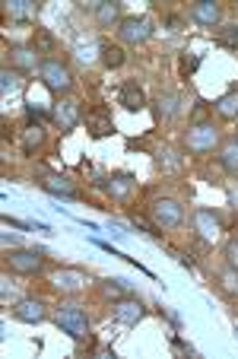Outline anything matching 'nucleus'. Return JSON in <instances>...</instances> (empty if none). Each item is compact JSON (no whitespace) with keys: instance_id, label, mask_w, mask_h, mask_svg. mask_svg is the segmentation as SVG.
I'll return each mask as SVG.
<instances>
[{"instance_id":"obj_6","label":"nucleus","mask_w":238,"mask_h":359,"mask_svg":"<svg viewBox=\"0 0 238 359\" xmlns=\"http://www.w3.org/2000/svg\"><path fill=\"white\" fill-rule=\"evenodd\" d=\"M118 35H121V41H127V45H143V41L153 39V22L146 20V16H127V20H121V26H118Z\"/></svg>"},{"instance_id":"obj_26","label":"nucleus","mask_w":238,"mask_h":359,"mask_svg":"<svg viewBox=\"0 0 238 359\" xmlns=\"http://www.w3.org/2000/svg\"><path fill=\"white\" fill-rule=\"evenodd\" d=\"M57 48L55 35L48 32V29H35V55H51Z\"/></svg>"},{"instance_id":"obj_12","label":"nucleus","mask_w":238,"mask_h":359,"mask_svg":"<svg viewBox=\"0 0 238 359\" xmlns=\"http://www.w3.org/2000/svg\"><path fill=\"white\" fill-rule=\"evenodd\" d=\"M13 315L16 321H26V325H41L45 321V305L38 299H20L13 305Z\"/></svg>"},{"instance_id":"obj_5","label":"nucleus","mask_w":238,"mask_h":359,"mask_svg":"<svg viewBox=\"0 0 238 359\" xmlns=\"http://www.w3.org/2000/svg\"><path fill=\"white\" fill-rule=\"evenodd\" d=\"M150 217H153V223H156V229L159 226H162V229H175L184 219V207L178 201H172V197H159V201H153Z\"/></svg>"},{"instance_id":"obj_18","label":"nucleus","mask_w":238,"mask_h":359,"mask_svg":"<svg viewBox=\"0 0 238 359\" xmlns=\"http://www.w3.org/2000/svg\"><path fill=\"white\" fill-rule=\"evenodd\" d=\"M35 61H38V55H35V48H10V64H13L16 70H22V74H29V70H35Z\"/></svg>"},{"instance_id":"obj_22","label":"nucleus","mask_w":238,"mask_h":359,"mask_svg":"<svg viewBox=\"0 0 238 359\" xmlns=\"http://www.w3.org/2000/svg\"><path fill=\"white\" fill-rule=\"evenodd\" d=\"M41 143H45V130H41V124H29V128L20 134V147L26 149V153H35Z\"/></svg>"},{"instance_id":"obj_31","label":"nucleus","mask_w":238,"mask_h":359,"mask_svg":"<svg viewBox=\"0 0 238 359\" xmlns=\"http://www.w3.org/2000/svg\"><path fill=\"white\" fill-rule=\"evenodd\" d=\"M159 169H165V172H178V169H181V163L175 159V153H172V149H162V153H159Z\"/></svg>"},{"instance_id":"obj_27","label":"nucleus","mask_w":238,"mask_h":359,"mask_svg":"<svg viewBox=\"0 0 238 359\" xmlns=\"http://www.w3.org/2000/svg\"><path fill=\"white\" fill-rule=\"evenodd\" d=\"M156 105H159V118H165V121H169V118H175V111H178V95L175 93H162L156 99Z\"/></svg>"},{"instance_id":"obj_35","label":"nucleus","mask_w":238,"mask_h":359,"mask_svg":"<svg viewBox=\"0 0 238 359\" xmlns=\"http://www.w3.org/2000/svg\"><path fill=\"white\" fill-rule=\"evenodd\" d=\"M178 261H181L184 267H194V261H190V255H178Z\"/></svg>"},{"instance_id":"obj_1","label":"nucleus","mask_w":238,"mask_h":359,"mask_svg":"<svg viewBox=\"0 0 238 359\" xmlns=\"http://www.w3.org/2000/svg\"><path fill=\"white\" fill-rule=\"evenodd\" d=\"M55 325L61 327L64 334H70L76 344H86V340H89V318H86V312H83L76 302H67V305H61V309H57V312H55Z\"/></svg>"},{"instance_id":"obj_28","label":"nucleus","mask_w":238,"mask_h":359,"mask_svg":"<svg viewBox=\"0 0 238 359\" xmlns=\"http://www.w3.org/2000/svg\"><path fill=\"white\" fill-rule=\"evenodd\" d=\"M102 296H108V299H124V296H130L127 280H105V283H102Z\"/></svg>"},{"instance_id":"obj_19","label":"nucleus","mask_w":238,"mask_h":359,"mask_svg":"<svg viewBox=\"0 0 238 359\" xmlns=\"http://www.w3.org/2000/svg\"><path fill=\"white\" fill-rule=\"evenodd\" d=\"M121 105L127 111H140L146 105V95H143V89L136 83H124L121 86Z\"/></svg>"},{"instance_id":"obj_11","label":"nucleus","mask_w":238,"mask_h":359,"mask_svg":"<svg viewBox=\"0 0 238 359\" xmlns=\"http://www.w3.org/2000/svg\"><path fill=\"white\" fill-rule=\"evenodd\" d=\"M74 57L80 64H92L95 57H102V41L92 39V35H76L74 41Z\"/></svg>"},{"instance_id":"obj_2","label":"nucleus","mask_w":238,"mask_h":359,"mask_svg":"<svg viewBox=\"0 0 238 359\" xmlns=\"http://www.w3.org/2000/svg\"><path fill=\"white\" fill-rule=\"evenodd\" d=\"M219 143V130L213 128V121H194L184 134V147L194 156H204V153H213V147Z\"/></svg>"},{"instance_id":"obj_32","label":"nucleus","mask_w":238,"mask_h":359,"mask_svg":"<svg viewBox=\"0 0 238 359\" xmlns=\"http://www.w3.org/2000/svg\"><path fill=\"white\" fill-rule=\"evenodd\" d=\"M130 223L136 226V229H143V232H150V236H159L156 232V223H150V219H143L140 213H130Z\"/></svg>"},{"instance_id":"obj_16","label":"nucleus","mask_w":238,"mask_h":359,"mask_svg":"<svg viewBox=\"0 0 238 359\" xmlns=\"http://www.w3.org/2000/svg\"><path fill=\"white\" fill-rule=\"evenodd\" d=\"M95 22L102 29H108V26H121V7H118L115 0H99L95 4Z\"/></svg>"},{"instance_id":"obj_24","label":"nucleus","mask_w":238,"mask_h":359,"mask_svg":"<svg viewBox=\"0 0 238 359\" xmlns=\"http://www.w3.org/2000/svg\"><path fill=\"white\" fill-rule=\"evenodd\" d=\"M216 283L225 296H238V267H225V271H219Z\"/></svg>"},{"instance_id":"obj_3","label":"nucleus","mask_w":238,"mask_h":359,"mask_svg":"<svg viewBox=\"0 0 238 359\" xmlns=\"http://www.w3.org/2000/svg\"><path fill=\"white\" fill-rule=\"evenodd\" d=\"M38 76H41V83H45V89H51V93H57V95L70 93V86H74V74H70V67L61 64V61H51V57L38 67Z\"/></svg>"},{"instance_id":"obj_30","label":"nucleus","mask_w":238,"mask_h":359,"mask_svg":"<svg viewBox=\"0 0 238 359\" xmlns=\"http://www.w3.org/2000/svg\"><path fill=\"white\" fill-rule=\"evenodd\" d=\"M20 89V80H16L13 70H0V93L7 95V93H16Z\"/></svg>"},{"instance_id":"obj_20","label":"nucleus","mask_w":238,"mask_h":359,"mask_svg":"<svg viewBox=\"0 0 238 359\" xmlns=\"http://www.w3.org/2000/svg\"><path fill=\"white\" fill-rule=\"evenodd\" d=\"M108 194H111V201H127L130 197V191L136 188V182H134V175H115L108 184Z\"/></svg>"},{"instance_id":"obj_14","label":"nucleus","mask_w":238,"mask_h":359,"mask_svg":"<svg viewBox=\"0 0 238 359\" xmlns=\"http://www.w3.org/2000/svg\"><path fill=\"white\" fill-rule=\"evenodd\" d=\"M86 130L99 140V137L115 134V121H111V115L105 109H95V111H89L86 115Z\"/></svg>"},{"instance_id":"obj_10","label":"nucleus","mask_w":238,"mask_h":359,"mask_svg":"<svg viewBox=\"0 0 238 359\" xmlns=\"http://www.w3.org/2000/svg\"><path fill=\"white\" fill-rule=\"evenodd\" d=\"M86 283H89V277L83 271H74V267H61V271L51 273V286L61 292H80Z\"/></svg>"},{"instance_id":"obj_17","label":"nucleus","mask_w":238,"mask_h":359,"mask_svg":"<svg viewBox=\"0 0 238 359\" xmlns=\"http://www.w3.org/2000/svg\"><path fill=\"white\" fill-rule=\"evenodd\" d=\"M219 163H223V169L229 172V175H238V137L223 140V147H219Z\"/></svg>"},{"instance_id":"obj_15","label":"nucleus","mask_w":238,"mask_h":359,"mask_svg":"<svg viewBox=\"0 0 238 359\" xmlns=\"http://www.w3.org/2000/svg\"><path fill=\"white\" fill-rule=\"evenodd\" d=\"M41 188H45L48 194H55V197H67V201H76V197H80V191H76L64 175H45Z\"/></svg>"},{"instance_id":"obj_36","label":"nucleus","mask_w":238,"mask_h":359,"mask_svg":"<svg viewBox=\"0 0 238 359\" xmlns=\"http://www.w3.org/2000/svg\"><path fill=\"white\" fill-rule=\"evenodd\" d=\"M235 337H238V325H235Z\"/></svg>"},{"instance_id":"obj_21","label":"nucleus","mask_w":238,"mask_h":359,"mask_svg":"<svg viewBox=\"0 0 238 359\" xmlns=\"http://www.w3.org/2000/svg\"><path fill=\"white\" fill-rule=\"evenodd\" d=\"M216 115L225 118V121H235V118H238V89L219 95V99H216Z\"/></svg>"},{"instance_id":"obj_34","label":"nucleus","mask_w":238,"mask_h":359,"mask_svg":"<svg viewBox=\"0 0 238 359\" xmlns=\"http://www.w3.org/2000/svg\"><path fill=\"white\" fill-rule=\"evenodd\" d=\"M16 292H13V286H10V280H4V299H13Z\"/></svg>"},{"instance_id":"obj_8","label":"nucleus","mask_w":238,"mask_h":359,"mask_svg":"<svg viewBox=\"0 0 238 359\" xmlns=\"http://www.w3.org/2000/svg\"><path fill=\"white\" fill-rule=\"evenodd\" d=\"M51 118H55V124L61 130H74L76 124L83 121V109H80V102L70 99V95H64L61 102H57L55 109H51Z\"/></svg>"},{"instance_id":"obj_23","label":"nucleus","mask_w":238,"mask_h":359,"mask_svg":"<svg viewBox=\"0 0 238 359\" xmlns=\"http://www.w3.org/2000/svg\"><path fill=\"white\" fill-rule=\"evenodd\" d=\"M32 10H35L32 0H7V13L13 22H26L32 16Z\"/></svg>"},{"instance_id":"obj_33","label":"nucleus","mask_w":238,"mask_h":359,"mask_svg":"<svg viewBox=\"0 0 238 359\" xmlns=\"http://www.w3.org/2000/svg\"><path fill=\"white\" fill-rule=\"evenodd\" d=\"M225 261H229V267H238V238L225 242Z\"/></svg>"},{"instance_id":"obj_13","label":"nucleus","mask_w":238,"mask_h":359,"mask_svg":"<svg viewBox=\"0 0 238 359\" xmlns=\"http://www.w3.org/2000/svg\"><path fill=\"white\" fill-rule=\"evenodd\" d=\"M190 20L213 29L219 20H223V10H219V4H213V0H197V4L190 7Z\"/></svg>"},{"instance_id":"obj_25","label":"nucleus","mask_w":238,"mask_h":359,"mask_svg":"<svg viewBox=\"0 0 238 359\" xmlns=\"http://www.w3.org/2000/svg\"><path fill=\"white\" fill-rule=\"evenodd\" d=\"M124 61H127V55H124L121 45H102V64L108 70H118Z\"/></svg>"},{"instance_id":"obj_7","label":"nucleus","mask_w":238,"mask_h":359,"mask_svg":"<svg viewBox=\"0 0 238 359\" xmlns=\"http://www.w3.org/2000/svg\"><path fill=\"white\" fill-rule=\"evenodd\" d=\"M190 226H194V232H197L200 242H206V245H213L219 238V232H223V223H219V217L213 210H204V207L190 213Z\"/></svg>"},{"instance_id":"obj_9","label":"nucleus","mask_w":238,"mask_h":359,"mask_svg":"<svg viewBox=\"0 0 238 359\" xmlns=\"http://www.w3.org/2000/svg\"><path fill=\"white\" fill-rule=\"evenodd\" d=\"M146 315V309H143V302L140 299H134V296H124V299H118L115 302V321L118 325H124V327H134L136 321Z\"/></svg>"},{"instance_id":"obj_4","label":"nucleus","mask_w":238,"mask_h":359,"mask_svg":"<svg viewBox=\"0 0 238 359\" xmlns=\"http://www.w3.org/2000/svg\"><path fill=\"white\" fill-rule=\"evenodd\" d=\"M7 267L13 273H22V277H35V273H41V267H45V251L16 248L7 255Z\"/></svg>"},{"instance_id":"obj_29","label":"nucleus","mask_w":238,"mask_h":359,"mask_svg":"<svg viewBox=\"0 0 238 359\" xmlns=\"http://www.w3.org/2000/svg\"><path fill=\"white\" fill-rule=\"evenodd\" d=\"M216 39H219V45H225V48H238V22H225L216 32Z\"/></svg>"}]
</instances>
